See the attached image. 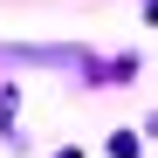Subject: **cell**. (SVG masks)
Returning a JSON list of instances; mask_svg holds the SVG:
<instances>
[{
    "label": "cell",
    "mask_w": 158,
    "mask_h": 158,
    "mask_svg": "<svg viewBox=\"0 0 158 158\" xmlns=\"http://www.w3.org/2000/svg\"><path fill=\"white\" fill-rule=\"evenodd\" d=\"M138 14H144V21H158V0H144V7H138Z\"/></svg>",
    "instance_id": "cell-1"
},
{
    "label": "cell",
    "mask_w": 158,
    "mask_h": 158,
    "mask_svg": "<svg viewBox=\"0 0 158 158\" xmlns=\"http://www.w3.org/2000/svg\"><path fill=\"white\" fill-rule=\"evenodd\" d=\"M55 158H83V151H55Z\"/></svg>",
    "instance_id": "cell-2"
}]
</instances>
